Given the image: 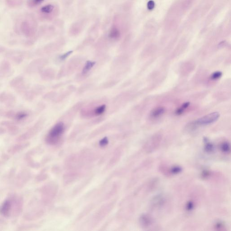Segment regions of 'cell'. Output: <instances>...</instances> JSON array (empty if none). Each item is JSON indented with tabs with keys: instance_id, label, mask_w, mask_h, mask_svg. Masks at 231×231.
Wrapping results in <instances>:
<instances>
[{
	"instance_id": "obj_21",
	"label": "cell",
	"mask_w": 231,
	"mask_h": 231,
	"mask_svg": "<svg viewBox=\"0 0 231 231\" xmlns=\"http://www.w3.org/2000/svg\"><path fill=\"white\" fill-rule=\"evenodd\" d=\"M214 229L217 231H225L226 230V227L225 224L223 221H218L215 223L214 225Z\"/></svg>"
},
{
	"instance_id": "obj_11",
	"label": "cell",
	"mask_w": 231,
	"mask_h": 231,
	"mask_svg": "<svg viewBox=\"0 0 231 231\" xmlns=\"http://www.w3.org/2000/svg\"><path fill=\"white\" fill-rule=\"evenodd\" d=\"M24 83V80L23 77L18 76L11 81L10 86L13 88H18L20 90L23 87Z\"/></svg>"
},
{
	"instance_id": "obj_24",
	"label": "cell",
	"mask_w": 231,
	"mask_h": 231,
	"mask_svg": "<svg viewBox=\"0 0 231 231\" xmlns=\"http://www.w3.org/2000/svg\"><path fill=\"white\" fill-rule=\"evenodd\" d=\"M211 171L208 169H204L201 172V176L203 179H208L211 176Z\"/></svg>"
},
{
	"instance_id": "obj_4",
	"label": "cell",
	"mask_w": 231,
	"mask_h": 231,
	"mask_svg": "<svg viewBox=\"0 0 231 231\" xmlns=\"http://www.w3.org/2000/svg\"><path fill=\"white\" fill-rule=\"evenodd\" d=\"M20 30L22 34L28 38H31L35 34V26L31 19H25L21 22Z\"/></svg>"
},
{
	"instance_id": "obj_16",
	"label": "cell",
	"mask_w": 231,
	"mask_h": 231,
	"mask_svg": "<svg viewBox=\"0 0 231 231\" xmlns=\"http://www.w3.org/2000/svg\"><path fill=\"white\" fill-rule=\"evenodd\" d=\"M120 32L116 27H113L109 33V37L111 39H117L120 36Z\"/></svg>"
},
{
	"instance_id": "obj_14",
	"label": "cell",
	"mask_w": 231,
	"mask_h": 231,
	"mask_svg": "<svg viewBox=\"0 0 231 231\" xmlns=\"http://www.w3.org/2000/svg\"><path fill=\"white\" fill-rule=\"evenodd\" d=\"M165 109L163 107H158L151 111L150 116L152 118H156L162 115L165 112Z\"/></svg>"
},
{
	"instance_id": "obj_23",
	"label": "cell",
	"mask_w": 231,
	"mask_h": 231,
	"mask_svg": "<svg viewBox=\"0 0 231 231\" xmlns=\"http://www.w3.org/2000/svg\"><path fill=\"white\" fill-rule=\"evenodd\" d=\"M190 103L189 102H186V103H184L180 108H178L176 110V112H175L176 114L177 115H180L184 113V111L190 105Z\"/></svg>"
},
{
	"instance_id": "obj_27",
	"label": "cell",
	"mask_w": 231,
	"mask_h": 231,
	"mask_svg": "<svg viewBox=\"0 0 231 231\" xmlns=\"http://www.w3.org/2000/svg\"><path fill=\"white\" fill-rule=\"evenodd\" d=\"M72 52H73V51H69L68 52H65L63 55L60 56V57H59V58H60V60H65L68 56H69L72 53Z\"/></svg>"
},
{
	"instance_id": "obj_10",
	"label": "cell",
	"mask_w": 231,
	"mask_h": 231,
	"mask_svg": "<svg viewBox=\"0 0 231 231\" xmlns=\"http://www.w3.org/2000/svg\"><path fill=\"white\" fill-rule=\"evenodd\" d=\"M11 70L10 63L7 61H3L0 64V78L4 77Z\"/></svg>"
},
{
	"instance_id": "obj_22",
	"label": "cell",
	"mask_w": 231,
	"mask_h": 231,
	"mask_svg": "<svg viewBox=\"0 0 231 231\" xmlns=\"http://www.w3.org/2000/svg\"><path fill=\"white\" fill-rule=\"evenodd\" d=\"M106 108L105 105H102L99 106L95 109L93 113L96 116L101 115L104 113Z\"/></svg>"
},
{
	"instance_id": "obj_3",
	"label": "cell",
	"mask_w": 231,
	"mask_h": 231,
	"mask_svg": "<svg viewBox=\"0 0 231 231\" xmlns=\"http://www.w3.org/2000/svg\"><path fill=\"white\" fill-rule=\"evenodd\" d=\"M220 117V113L218 112H214L208 114L193 122L190 125L189 128L190 129V130H193L199 126H205L211 124L218 120Z\"/></svg>"
},
{
	"instance_id": "obj_7",
	"label": "cell",
	"mask_w": 231,
	"mask_h": 231,
	"mask_svg": "<svg viewBox=\"0 0 231 231\" xmlns=\"http://www.w3.org/2000/svg\"><path fill=\"white\" fill-rule=\"evenodd\" d=\"M140 223L141 226L144 228H148L152 225L153 224V220L149 215L147 214L141 215L140 217Z\"/></svg>"
},
{
	"instance_id": "obj_13",
	"label": "cell",
	"mask_w": 231,
	"mask_h": 231,
	"mask_svg": "<svg viewBox=\"0 0 231 231\" xmlns=\"http://www.w3.org/2000/svg\"><path fill=\"white\" fill-rule=\"evenodd\" d=\"M220 149L223 153L226 154H229L231 153L230 144L227 141L221 143L220 146Z\"/></svg>"
},
{
	"instance_id": "obj_26",
	"label": "cell",
	"mask_w": 231,
	"mask_h": 231,
	"mask_svg": "<svg viewBox=\"0 0 231 231\" xmlns=\"http://www.w3.org/2000/svg\"><path fill=\"white\" fill-rule=\"evenodd\" d=\"M222 75V73L221 71H216L214 72L211 75V79L213 80H216L221 78Z\"/></svg>"
},
{
	"instance_id": "obj_18",
	"label": "cell",
	"mask_w": 231,
	"mask_h": 231,
	"mask_svg": "<svg viewBox=\"0 0 231 231\" xmlns=\"http://www.w3.org/2000/svg\"><path fill=\"white\" fill-rule=\"evenodd\" d=\"M54 8V6L52 5H47L43 6L41 8V12L44 14H49L52 12Z\"/></svg>"
},
{
	"instance_id": "obj_12",
	"label": "cell",
	"mask_w": 231,
	"mask_h": 231,
	"mask_svg": "<svg viewBox=\"0 0 231 231\" xmlns=\"http://www.w3.org/2000/svg\"><path fill=\"white\" fill-rule=\"evenodd\" d=\"M203 141L204 143V150L206 152L211 153L215 151V145L210 141L208 138L204 137L203 138Z\"/></svg>"
},
{
	"instance_id": "obj_6",
	"label": "cell",
	"mask_w": 231,
	"mask_h": 231,
	"mask_svg": "<svg viewBox=\"0 0 231 231\" xmlns=\"http://www.w3.org/2000/svg\"><path fill=\"white\" fill-rule=\"evenodd\" d=\"M15 98L11 94L3 92L0 94V102L2 103H6L7 105L11 106L15 103Z\"/></svg>"
},
{
	"instance_id": "obj_15",
	"label": "cell",
	"mask_w": 231,
	"mask_h": 231,
	"mask_svg": "<svg viewBox=\"0 0 231 231\" xmlns=\"http://www.w3.org/2000/svg\"><path fill=\"white\" fill-rule=\"evenodd\" d=\"M29 115L28 113L26 111H19L17 113H15L13 119L18 122H20L27 118Z\"/></svg>"
},
{
	"instance_id": "obj_28",
	"label": "cell",
	"mask_w": 231,
	"mask_h": 231,
	"mask_svg": "<svg viewBox=\"0 0 231 231\" xmlns=\"http://www.w3.org/2000/svg\"><path fill=\"white\" fill-rule=\"evenodd\" d=\"M108 143H109V140L108 138L107 137H105L100 141V144L101 146L104 147L107 145L108 144Z\"/></svg>"
},
{
	"instance_id": "obj_5",
	"label": "cell",
	"mask_w": 231,
	"mask_h": 231,
	"mask_svg": "<svg viewBox=\"0 0 231 231\" xmlns=\"http://www.w3.org/2000/svg\"><path fill=\"white\" fill-rule=\"evenodd\" d=\"M162 137L159 135L153 136L149 138L144 145V150L147 153L154 152L161 144Z\"/></svg>"
},
{
	"instance_id": "obj_19",
	"label": "cell",
	"mask_w": 231,
	"mask_h": 231,
	"mask_svg": "<svg viewBox=\"0 0 231 231\" xmlns=\"http://www.w3.org/2000/svg\"><path fill=\"white\" fill-rule=\"evenodd\" d=\"M96 64V62L92 61L91 60H88L86 62V65L83 68L82 70V73L83 74H86L88 73L90 70L93 68V66Z\"/></svg>"
},
{
	"instance_id": "obj_30",
	"label": "cell",
	"mask_w": 231,
	"mask_h": 231,
	"mask_svg": "<svg viewBox=\"0 0 231 231\" xmlns=\"http://www.w3.org/2000/svg\"><path fill=\"white\" fill-rule=\"evenodd\" d=\"M5 131V130L4 129L0 127V133L4 132Z\"/></svg>"
},
{
	"instance_id": "obj_29",
	"label": "cell",
	"mask_w": 231,
	"mask_h": 231,
	"mask_svg": "<svg viewBox=\"0 0 231 231\" xmlns=\"http://www.w3.org/2000/svg\"><path fill=\"white\" fill-rule=\"evenodd\" d=\"M148 7L149 9H152L154 7V3L152 1H150L148 4Z\"/></svg>"
},
{
	"instance_id": "obj_20",
	"label": "cell",
	"mask_w": 231,
	"mask_h": 231,
	"mask_svg": "<svg viewBox=\"0 0 231 231\" xmlns=\"http://www.w3.org/2000/svg\"><path fill=\"white\" fill-rule=\"evenodd\" d=\"M44 0H27V5L29 8H34L40 5Z\"/></svg>"
},
{
	"instance_id": "obj_25",
	"label": "cell",
	"mask_w": 231,
	"mask_h": 231,
	"mask_svg": "<svg viewBox=\"0 0 231 231\" xmlns=\"http://www.w3.org/2000/svg\"><path fill=\"white\" fill-rule=\"evenodd\" d=\"M195 203L192 201H189L186 203V210L188 212H191L195 208Z\"/></svg>"
},
{
	"instance_id": "obj_9",
	"label": "cell",
	"mask_w": 231,
	"mask_h": 231,
	"mask_svg": "<svg viewBox=\"0 0 231 231\" xmlns=\"http://www.w3.org/2000/svg\"><path fill=\"white\" fill-rule=\"evenodd\" d=\"M163 169L165 170H163V169L162 170L163 171V172L164 173L166 172V173L165 174H169L171 175H176L180 174L183 170L182 167L181 166L176 165H173L170 167H166V168L165 167Z\"/></svg>"
},
{
	"instance_id": "obj_8",
	"label": "cell",
	"mask_w": 231,
	"mask_h": 231,
	"mask_svg": "<svg viewBox=\"0 0 231 231\" xmlns=\"http://www.w3.org/2000/svg\"><path fill=\"white\" fill-rule=\"evenodd\" d=\"M166 200L162 195H158L154 196L151 201L152 206L155 208H160L165 204Z\"/></svg>"
},
{
	"instance_id": "obj_2",
	"label": "cell",
	"mask_w": 231,
	"mask_h": 231,
	"mask_svg": "<svg viewBox=\"0 0 231 231\" xmlns=\"http://www.w3.org/2000/svg\"><path fill=\"white\" fill-rule=\"evenodd\" d=\"M65 131V127L63 123L59 122L55 125L48 132L47 135L46 140L49 144H55L58 142L59 139Z\"/></svg>"
},
{
	"instance_id": "obj_17",
	"label": "cell",
	"mask_w": 231,
	"mask_h": 231,
	"mask_svg": "<svg viewBox=\"0 0 231 231\" xmlns=\"http://www.w3.org/2000/svg\"><path fill=\"white\" fill-rule=\"evenodd\" d=\"M6 3L8 7L15 8L19 7L22 3V0H6Z\"/></svg>"
},
{
	"instance_id": "obj_1",
	"label": "cell",
	"mask_w": 231,
	"mask_h": 231,
	"mask_svg": "<svg viewBox=\"0 0 231 231\" xmlns=\"http://www.w3.org/2000/svg\"><path fill=\"white\" fill-rule=\"evenodd\" d=\"M22 206L21 198L18 196H12L4 201L1 205L0 213L7 218L15 217L20 213Z\"/></svg>"
}]
</instances>
